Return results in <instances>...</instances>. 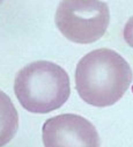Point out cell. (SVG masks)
<instances>
[{"mask_svg":"<svg viewBox=\"0 0 133 147\" xmlns=\"http://www.w3.org/2000/svg\"><path fill=\"white\" fill-rule=\"evenodd\" d=\"M128 63L116 51L97 49L83 56L75 69L79 96L94 107H109L118 102L132 84Z\"/></svg>","mask_w":133,"mask_h":147,"instance_id":"cell-1","label":"cell"},{"mask_svg":"<svg viewBox=\"0 0 133 147\" xmlns=\"http://www.w3.org/2000/svg\"><path fill=\"white\" fill-rule=\"evenodd\" d=\"M14 92L26 110L32 114H48L69 100L70 77L62 67L52 61H34L17 72Z\"/></svg>","mask_w":133,"mask_h":147,"instance_id":"cell-2","label":"cell"},{"mask_svg":"<svg viewBox=\"0 0 133 147\" xmlns=\"http://www.w3.org/2000/svg\"><path fill=\"white\" fill-rule=\"evenodd\" d=\"M59 31L71 42L90 44L105 34L110 11L101 0H61L54 16Z\"/></svg>","mask_w":133,"mask_h":147,"instance_id":"cell-3","label":"cell"},{"mask_svg":"<svg viewBox=\"0 0 133 147\" xmlns=\"http://www.w3.org/2000/svg\"><path fill=\"white\" fill-rule=\"evenodd\" d=\"M42 138L44 147H101L95 126L74 114L49 118L43 125Z\"/></svg>","mask_w":133,"mask_h":147,"instance_id":"cell-4","label":"cell"},{"mask_svg":"<svg viewBox=\"0 0 133 147\" xmlns=\"http://www.w3.org/2000/svg\"><path fill=\"white\" fill-rule=\"evenodd\" d=\"M19 129V114L9 96L0 90V147L8 144Z\"/></svg>","mask_w":133,"mask_h":147,"instance_id":"cell-5","label":"cell"},{"mask_svg":"<svg viewBox=\"0 0 133 147\" xmlns=\"http://www.w3.org/2000/svg\"><path fill=\"white\" fill-rule=\"evenodd\" d=\"M123 37H124L125 42L127 43V45L133 49V16L128 19V21L126 22V24L124 27Z\"/></svg>","mask_w":133,"mask_h":147,"instance_id":"cell-6","label":"cell"},{"mask_svg":"<svg viewBox=\"0 0 133 147\" xmlns=\"http://www.w3.org/2000/svg\"><path fill=\"white\" fill-rule=\"evenodd\" d=\"M3 3H4V0H0V5H1Z\"/></svg>","mask_w":133,"mask_h":147,"instance_id":"cell-7","label":"cell"},{"mask_svg":"<svg viewBox=\"0 0 133 147\" xmlns=\"http://www.w3.org/2000/svg\"><path fill=\"white\" fill-rule=\"evenodd\" d=\"M132 93H133V86H132Z\"/></svg>","mask_w":133,"mask_h":147,"instance_id":"cell-8","label":"cell"}]
</instances>
